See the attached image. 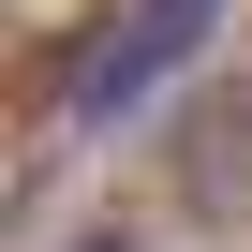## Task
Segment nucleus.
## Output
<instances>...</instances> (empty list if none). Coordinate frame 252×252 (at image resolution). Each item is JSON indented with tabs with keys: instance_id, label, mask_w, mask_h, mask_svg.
<instances>
[{
	"instance_id": "obj_1",
	"label": "nucleus",
	"mask_w": 252,
	"mask_h": 252,
	"mask_svg": "<svg viewBox=\"0 0 252 252\" xmlns=\"http://www.w3.org/2000/svg\"><path fill=\"white\" fill-rule=\"evenodd\" d=\"M193 15H208V0H149L134 30H104V45L74 60V104H89V119H104V104H134V89H149V74L193 45Z\"/></svg>"
},
{
	"instance_id": "obj_2",
	"label": "nucleus",
	"mask_w": 252,
	"mask_h": 252,
	"mask_svg": "<svg viewBox=\"0 0 252 252\" xmlns=\"http://www.w3.org/2000/svg\"><path fill=\"white\" fill-rule=\"evenodd\" d=\"M89 252H119V237H89Z\"/></svg>"
}]
</instances>
